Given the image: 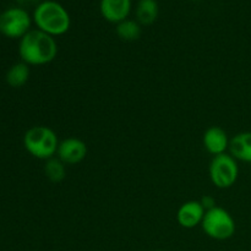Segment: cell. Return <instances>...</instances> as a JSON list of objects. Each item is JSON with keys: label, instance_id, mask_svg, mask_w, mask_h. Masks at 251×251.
Returning <instances> with one entry per match:
<instances>
[{"label": "cell", "instance_id": "cell-12", "mask_svg": "<svg viewBox=\"0 0 251 251\" xmlns=\"http://www.w3.org/2000/svg\"><path fill=\"white\" fill-rule=\"evenodd\" d=\"M158 17L157 0H139L136 6V19L140 25H152Z\"/></svg>", "mask_w": 251, "mask_h": 251}, {"label": "cell", "instance_id": "cell-13", "mask_svg": "<svg viewBox=\"0 0 251 251\" xmlns=\"http://www.w3.org/2000/svg\"><path fill=\"white\" fill-rule=\"evenodd\" d=\"M29 78V65L21 61L16 63L7 70L6 82L14 88H20L27 83Z\"/></svg>", "mask_w": 251, "mask_h": 251}, {"label": "cell", "instance_id": "cell-5", "mask_svg": "<svg viewBox=\"0 0 251 251\" xmlns=\"http://www.w3.org/2000/svg\"><path fill=\"white\" fill-rule=\"evenodd\" d=\"M211 183L218 189H229L237 183L239 176L238 161L230 153L213 156L208 167Z\"/></svg>", "mask_w": 251, "mask_h": 251}, {"label": "cell", "instance_id": "cell-1", "mask_svg": "<svg viewBox=\"0 0 251 251\" xmlns=\"http://www.w3.org/2000/svg\"><path fill=\"white\" fill-rule=\"evenodd\" d=\"M58 51L55 38L38 28L31 29L20 39V58L27 65H47L56 58Z\"/></svg>", "mask_w": 251, "mask_h": 251}, {"label": "cell", "instance_id": "cell-8", "mask_svg": "<svg viewBox=\"0 0 251 251\" xmlns=\"http://www.w3.org/2000/svg\"><path fill=\"white\" fill-rule=\"evenodd\" d=\"M205 213L206 210L200 201H186L179 207L176 212V221L185 229H193L198 226H201Z\"/></svg>", "mask_w": 251, "mask_h": 251}, {"label": "cell", "instance_id": "cell-11", "mask_svg": "<svg viewBox=\"0 0 251 251\" xmlns=\"http://www.w3.org/2000/svg\"><path fill=\"white\" fill-rule=\"evenodd\" d=\"M228 150L237 161L251 163V131L239 132L233 136Z\"/></svg>", "mask_w": 251, "mask_h": 251}, {"label": "cell", "instance_id": "cell-15", "mask_svg": "<svg viewBox=\"0 0 251 251\" xmlns=\"http://www.w3.org/2000/svg\"><path fill=\"white\" fill-rule=\"evenodd\" d=\"M44 174L51 183H61L66 176V164L63 163L58 157L46 161Z\"/></svg>", "mask_w": 251, "mask_h": 251}, {"label": "cell", "instance_id": "cell-3", "mask_svg": "<svg viewBox=\"0 0 251 251\" xmlns=\"http://www.w3.org/2000/svg\"><path fill=\"white\" fill-rule=\"evenodd\" d=\"M60 141L58 135L46 125H36L26 131L24 136V146L26 151L34 158L48 159L56 156Z\"/></svg>", "mask_w": 251, "mask_h": 251}, {"label": "cell", "instance_id": "cell-16", "mask_svg": "<svg viewBox=\"0 0 251 251\" xmlns=\"http://www.w3.org/2000/svg\"><path fill=\"white\" fill-rule=\"evenodd\" d=\"M200 202H201V205L203 206V208H205L206 211L211 210V208H213V207H216V206H217V205H216L215 198H213V196H211V195L203 196V198L200 200Z\"/></svg>", "mask_w": 251, "mask_h": 251}, {"label": "cell", "instance_id": "cell-6", "mask_svg": "<svg viewBox=\"0 0 251 251\" xmlns=\"http://www.w3.org/2000/svg\"><path fill=\"white\" fill-rule=\"evenodd\" d=\"M32 19L22 7H10L0 14V33L7 38L21 39L31 31Z\"/></svg>", "mask_w": 251, "mask_h": 251}, {"label": "cell", "instance_id": "cell-18", "mask_svg": "<svg viewBox=\"0 0 251 251\" xmlns=\"http://www.w3.org/2000/svg\"><path fill=\"white\" fill-rule=\"evenodd\" d=\"M154 251H164V250H154Z\"/></svg>", "mask_w": 251, "mask_h": 251}, {"label": "cell", "instance_id": "cell-17", "mask_svg": "<svg viewBox=\"0 0 251 251\" xmlns=\"http://www.w3.org/2000/svg\"><path fill=\"white\" fill-rule=\"evenodd\" d=\"M16 1L21 5H32V4L38 5L39 2H41V0H16Z\"/></svg>", "mask_w": 251, "mask_h": 251}, {"label": "cell", "instance_id": "cell-9", "mask_svg": "<svg viewBox=\"0 0 251 251\" xmlns=\"http://www.w3.org/2000/svg\"><path fill=\"white\" fill-rule=\"evenodd\" d=\"M230 139L225 129L221 126H211L203 132L202 144L206 151L212 156H218L229 149Z\"/></svg>", "mask_w": 251, "mask_h": 251}, {"label": "cell", "instance_id": "cell-2", "mask_svg": "<svg viewBox=\"0 0 251 251\" xmlns=\"http://www.w3.org/2000/svg\"><path fill=\"white\" fill-rule=\"evenodd\" d=\"M33 21L37 28L50 36H63L71 25L68 10L55 0H43L33 11Z\"/></svg>", "mask_w": 251, "mask_h": 251}, {"label": "cell", "instance_id": "cell-4", "mask_svg": "<svg viewBox=\"0 0 251 251\" xmlns=\"http://www.w3.org/2000/svg\"><path fill=\"white\" fill-rule=\"evenodd\" d=\"M201 227L208 238L218 242L230 239L237 229L233 216L226 208L220 206L206 211Z\"/></svg>", "mask_w": 251, "mask_h": 251}, {"label": "cell", "instance_id": "cell-7", "mask_svg": "<svg viewBox=\"0 0 251 251\" xmlns=\"http://www.w3.org/2000/svg\"><path fill=\"white\" fill-rule=\"evenodd\" d=\"M88 149L85 141L77 137H68L59 144L56 157L66 166H75L81 163L87 157Z\"/></svg>", "mask_w": 251, "mask_h": 251}, {"label": "cell", "instance_id": "cell-14", "mask_svg": "<svg viewBox=\"0 0 251 251\" xmlns=\"http://www.w3.org/2000/svg\"><path fill=\"white\" fill-rule=\"evenodd\" d=\"M117 34L125 42H134L141 36V25L135 20H124L117 24Z\"/></svg>", "mask_w": 251, "mask_h": 251}, {"label": "cell", "instance_id": "cell-10", "mask_svg": "<svg viewBox=\"0 0 251 251\" xmlns=\"http://www.w3.org/2000/svg\"><path fill=\"white\" fill-rule=\"evenodd\" d=\"M102 16L112 24H119L127 19L131 11V0H100Z\"/></svg>", "mask_w": 251, "mask_h": 251}]
</instances>
